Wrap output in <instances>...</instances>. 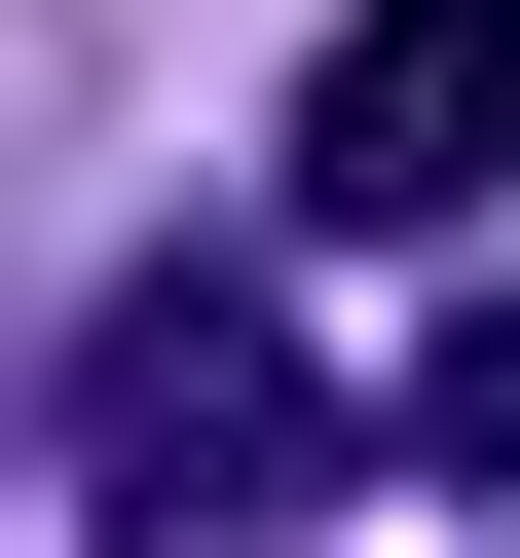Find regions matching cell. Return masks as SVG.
Returning a JSON list of instances; mask_svg holds the SVG:
<instances>
[{
  "label": "cell",
  "mask_w": 520,
  "mask_h": 558,
  "mask_svg": "<svg viewBox=\"0 0 520 558\" xmlns=\"http://www.w3.org/2000/svg\"><path fill=\"white\" fill-rule=\"evenodd\" d=\"M520 186V0H372L298 75V223H483Z\"/></svg>",
  "instance_id": "7a4b0ae2"
},
{
  "label": "cell",
  "mask_w": 520,
  "mask_h": 558,
  "mask_svg": "<svg viewBox=\"0 0 520 558\" xmlns=\"http://www.w3.org/2000/svg\"><path fill=\"white\" fill-rule=\"evenodd\" d=\"M409 447H446V484L520 521V260H483V299H446V373H409Z\"/></svg>",
  "instance_id": "3957f363"
},
{
  "label": "cell",
  "mask_w": 520,
  "mask_h": 558,
  "mask_svg": "<svg viewBox=\"0 0 520 558\" xmlns=\"http://www.w3.org/2000/svg\"><path fill=\"white\" fill-rule=\"evenodd\" d=\"M75 484H112L149 558H260V521L335 484V410H298V336H260L223 260H149V299L75 336Z\"/></svg>",
  "instance_id": "6da1fadb"
}]
</instances>
